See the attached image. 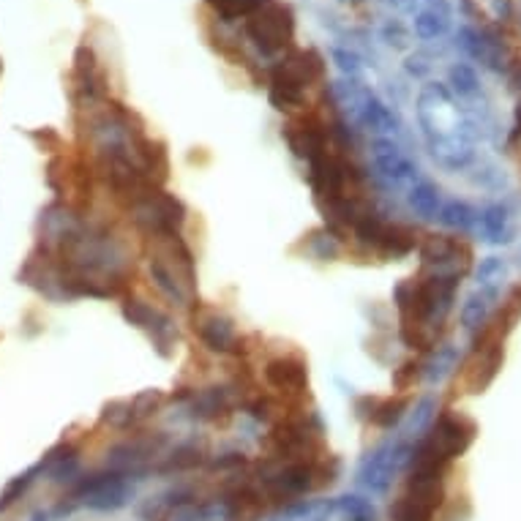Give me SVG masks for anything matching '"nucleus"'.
Segmentation results:
<instances>
[{
    "mask_svg": "<svg viewBox=\"0 0 521 521\" xmlns=\"http://www.w3.org/2000/svg\"><path fill=\"white\" fill-rule=\"evenodd\" d=\"M191 415L199 418V420H218V418H227L232 404H229V393L224 388H205V390H197L194 399H191Z\"/></svg>",
    "mask_w": 521,
    "mask_h": 521,
    "instance_id": "nucleus-18",
    "label": "nucleus"
},
{
    "mask_svg": "<svg viewBox=\"0 0 521 521\" xmlns=\"http://www.w3.org/2000/svg\"><path fill=\"white\" fill-rule=\"evenodd\" d=\"M415 27H418V33H420L423 38H431V36H437V33L445 27V19L437 16V14H431V11H423V14L418 16Z\"/></svg>",
    "mask_w": 521,
    "mask_h": 521,
    "instance_id": "nucleus-21",
    "label": "nucleus"
},
{
    "mask_svg": "<svg viewBox=\"0 0 521 521\" xmlns=\"http://www.w3.org/2000/svg\"><path fill=\"white\" fill-rule=\"evenodd\" d=\"M486 312H489V303H486V295H473L467 301V306L462 309V323L464 328L475 331L486 323Z\"/></svg>",
    "mask_w": 521,
    "mask_h": 521,
    "instance_id": "nucleus-19",
    "label": "nucleus"
},
{
    "mask_svg": "<svg viewBox=\"0 0 521 521\" xmlns=\"http://www.w3.org/2000/svg\"><path fill=\"white\" fill-rule=\"evenodd\" d=\"M74 74H77V88L93 101V99H104V77H101V71H99V66H96V58H93V52L88 49V47H80L77 49V69H74Z\"/></svg>",
    "mask_w": 521,
    "mask_h": 521,
    "instance_id": "nucleus-17",
    "label": "nucleus"
},
{
    "mask_svg": "<svg viewBox=\"0 0 521 521\" xmlns=\"http://www.w3.org/2000/svg\"><path fill=\"white\" fill-rule=\"evenodd\" d=\"M121 312H123V317H126L129 325H134V328H140V331H145L151 336V342L156 345V349L162 355H170L167 347H173L175 342L170 317H165L162 312H156L151 303H145L137 295H126L123 303H121Z\"/></svg>",
    "mask_w": 521,
    "mask_h": 521,
    "instance_id": "nucleus-14",
    "label": "nucleus"
},
{
    "mask_svg": "<svg viewBox=\"0 0 521 521\" xmlns=\"http://www.w3.org/2000/svg\"><path fill=\"white\" fill-rule=\"evenodd\" d=\"M282 137H284V143L290 145V151H292L298 159H303V162H312V159H317V156H323V154L339 148L336 140H334V129H331L328 121H325L323 115H317V112H295V115L284 123Z\"/></svg>",
    "mask_w": 521,
    "mask_h": 521,
    "instance_id": "nucleus-10",
    "label": "nucleus"
},
{
    "mask_svg": "<svg viewBox=\"0 0 521 521\" xmlns=\"http://www.w3.org/2000/svg\"><path fill=\"white\" fill-rule=\"evenodd\" d=\"M154 243V257H151V276L156 287L175 301L186 303V298L197 290V268H194V254L183 243L180 235L167 238H151Z\"/></svg>",
    "mask_w": 521,
    "mask_h": 521,
    "instance_id": "nucleus-4",
    "label": "nucleus"
},
{
    "mask_svg": "<svg viewBox=\"0 0 521 521\" xmlns=\"http://www.w3.org/2000/svg\"><path fill=\"white\" fill-rule=\"evenodd\" d=\"M475 434H478V426L473 418H467L456 409H445L434 420L426 440L418 445V451L412 456V467L448 470V464L453 459L467 453V448L475 442Z\"/></svg>",
    "mask_w": 521,
    "mask_h": 521,
    "instance_id": "nucleus-3",
    "label": "nucleus"
},
{
    "mask_svg": "<svg viewBox=\"0 0 521 521\" xmlns=\"http://www.w3.org/2000/svg\"><path fill=\"white\" fill-rule=\"evenodd\" d=\"M459 290L456 276H442L420 271L412 279H404L393 290V303L399 312L401 342L415 352H429L437 347L442 336L445 314L453 309Z\"/></svg>",
    "mask_w": 521,
    "mask_h": 521,
    "instance_id": "nucleus-1",
    "label": "nucleus"
},
{
    "mask_svg": "<svg viewBox=\"0 0 521 521\" xmlns=\"http://www.w3.org/2000/svg\"><path fill=\"white\" fill-rule=\"evenodd\" d=\"M126 210L148 238L180 235L186 224V205L156 183H151Z\"/></svg>",
    "mask_w": 521,
    "mask_h": 521,
    "instance_id": "nucleus-6",
    "label": "nucleus"
},
{
    "mask_svg": "<svg viewBox=\"0 0 521 521\" xmlns=\"http://www.w3.org/2000/svg\"><path fill=\"white\" fill-rule=\"evenodd\" d=\"M265 385L287 404V401H301L309 396V363L298 352H282L273 355L262 366Z\"/></svg>",
    "mask_w": 521,
    "mask_h": 521,
    "instance_id": "nucleus-11",
    "label": "nucleus"
},
{
    "mask_svg": "<svg viewBox=\"0 0 521 521\" xmlns=\"http://www.w3.org/2000/svg\"><path fill=\"white\" fill-rule=\"evenodd\" d=\"M453 80H456V88H459L462 93H473V90H475V85H478L475 74H473L470 69H464V66L453 69Z\"/></svg>",
    "mask_w": 521,
    "mask_h": 521,
    "instance_id": "nucleus-22",
    "label": "nucleus"
},
{
    "mask_svg": "<svg viewBox=\"0 0 521 521\" xmlns=\"http://www.w3.org/2000/svg\"><path fill=\"white\" fill-rule=\"evenodd\" d=\"M268 448L279 462H317L325 453L323 431L306 415H284L268 434Z\"/></svg>",
    "mask_w": 521,
    "mask_h": 521,
    "instance_id": "nucleus-7",
    "label": "nucleus"
},
{
    "mask_svg": "<svg viewBox=\"0 0 521 521\" xmlns=\"http://www.w3.org/2000/svg\"><path fill=\"white\" fill-rule=\"evenodd\" d=\"M191 328L199 336V342L210 352H221V355H235L240 352V334L235 328V323L210 306H194L191 309Z\"/></svg>",
    "mask_w": 521,
    "mask_h": 521,
    "instance_id": "nucleus-13",
    "label": "nucleus"
},
{
    "mask_svg": "<svg viewBox=\"0 0 521 521\" xmlns=\"http://www.w3.org/2000/svg\"><path fill=\"white\" fill-rule=\"evenodd\" d=\"M246 33L265 55H282L295 38V14L287 3L265 0L249 14Z\"/></svg>",
    "mask_w": 521,
    "mask_h": 521,
    "instance_id": "nucleus-8",
    "label": "nucleus"
},
{
    "mask_svg": "<svg viewBox=\"0 0 521 521\" xmlns=\"http://www.w3.org/2000/svg\"><path fill=\"white\" fill-rule=\"evenodd\" d=\"M420 371H423V363H420V360H407V363H401V366L393 371V388H396L399 393H409V390L415 388Z\"/></svg>",
    "mask_w": 521,
    "mask_h": 521,
    "instance_id": "nucleus-20",
    "label": "nucleus"
},
{
    "mask_svg": "<svg viewBox=\"0 0 521 521\" xmlns=\"http://www.w3.org/2000/svg\"><path fill=\"white\" fill-rule=\"evenodd\" d=\"M412 396L409 393H393V396H363L357 399V404H366L368 409L360 412V418H366L368 423H374L377 429H393L409 409Z\"/></svg>",
    "mask_w": 521,
    "mask_h": 521,
    "instance_id": "nucleus-16",
    "label": "nucleus"
},
{
    "mask_svg": "<svg viewBox=\"0 0 521 521\" xmlns=\"http://www.w3.org/2000/svg\"><path fill=\"white\" fill-rule=\"evenodd\" d=\"M445 500V470L412 467L404 492L390 505L393 521H434Z\"/></svg>",
    "mask_w": 521,
    "mask_h": 521,
    "instance_id": "nucleus-5",
    "label": "nucleus"
},
{
    "mask_svg": "<svg viewBox=\"0 0 521 521\" xmlns=\"http://www.w3.org/2000/svg\"><path fill=\"white\" fill-rule=\"evenodd\" d=\"M352 232L363 246H368L371 251H377L379 257H388V260L407 257L420 246L418 229L399 224V221H382L374 210L368 216H363L352 227Z\"/></svg>",
    "mask_w": 521,
    "mask_h": 521,
    "instance_id": "nucleus-9",
    "label": "nucleus"
},
{
    "mask_svg": "<svg viewBox=\"0 0 521 521\" xmlns=\"http://www.w3.org/2000/svg\"><path fill=\"white\" fill-rule=\"evenodd\" d=\"M423 271L462 279L473 265V249L451 235H426L418 246Z\"/></svg>",
    "mask_w": 521,
    "mask_h": 521,
    "instance_id": "nucleus-12",
    "label": "nucleus"
},
{
    "mask_svg": "<svg viewBox=\"0 0 521 521\" xmlns=\"http://www.w3.org/2000/svg\"><path fill=\"white\" fill-rule=\"evenodd\" d=\"M165 404V393L162 390H143L134 399L126 401H112L104 409V420L115 429H129L137 426L143 420H148L151 415H156Z\"/></svg>",
    "mask_w": 521,
    "mask_h": 521,
    "instance_id": "nucleus-15",
    "label": "nucleus"
},
{
    "mask_svg": "<svg viewBox=\"0 0 521 521\" xmlns=\"http://www.w3.org/2000/svg\"><path fill=\"white\" fill-rule=\"evenodd\" d=\"M323 77H325V60L320 58V52L295 49L276 63L268 85V99L276 110L295 112L303 107L306 93L317 82H323Z\"/></svg>",
    "mask_w": 521,
    "mask_h": 521,
    "instance_id": "nucleus-2",
    "label": "nucleus"
}]
</instances>
